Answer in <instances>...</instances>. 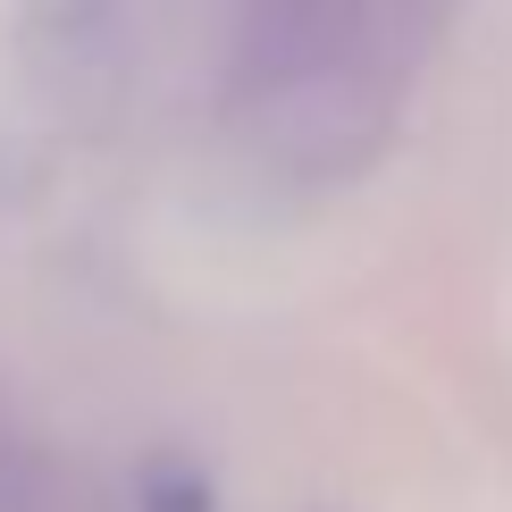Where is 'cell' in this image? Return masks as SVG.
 I'll return each instance as SVG.
<instances>
[{"mask_svg": "<svg viewBox=\"0 0 512 512\" xmlns=\"http://www.w3.org/2000/svg\"><path fill=\"white\" fill-rule=\"evenodd\" d=\"M143 512H210V487L185 471V462H160V471H152V496H143Z\"/></svg>", "mask_w": 512, "mask_h": 512, "instance_id": "obj_1", "label": "cell"}]
</instances>
